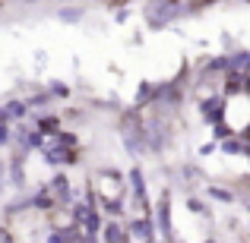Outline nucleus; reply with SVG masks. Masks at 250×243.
Returning a JSON list of instances; mask_svg holds the SVG:
<instances>
[{"instance_id": "1", "label": "nucleus", "mask_w": 250, "mask_h": 243, "mask_svg": "<svg viewBox=\"0 0 250 243\" xmlns=\"http://www.w3.org/2000/svg\"><path fill=\"white\" fill-rule=\"evenodd\" d=\"M184 13L181 0H152V3L146 6V22L152 25V29H165L171 19H177Z\"/></svg>"}, {"instance_id": "2", "label": "nucleus", "mask_w": 250, "mask_h": 243, "mask_svg": "<svg viewBox=\"0 0 250 243\" xmlns=\"http://www.w3.org/2000/svg\"><path fill=\"white\" fill-rule=\"evenodd\" d=\"M200 111H203V117H206L209 123H219L222 117H225V98H209Z\"/></svg>"}, {"instance_id": "3", "label": "nucleus", "mask_w": 250, "mask_h": 243, "mask_svg": "<svg viewBox=\"0 0 250 243\" xmlns=\"http://www.w3.org/2000/svg\"><path fill=\"white\" fill-rule=\"evenodd\" d=\"M152 231H155V224H152V218H136L133 224H130V234H133V237H140V240H146V243H152L155 237H152Z\"/></svg>"}, {"instance_id": "4", "label": "nucleus", "mask_w": 250, "mask_h": 243, "mask_svg": "<svg viewBox=\"0 0 250 243\" xmlns=\"http://www.w3.org/2000/svg\"><path fill=\"white\" fill-rule=\"evenodd\" d=\"M104 240L108 243H130V234L124 231L121 224H108L104 227Z\"/></svg>"}, {"instance_id": "5", "label": "nucleus", "mask_w": 250, "mask_h": 243, "mask_svg": "<svg viewBox=\"0 0 250 243\" xmlns=\"http://www.w3.org/2000/svg\"><path fill=\"white\" fill-rule=\"evenodd\" d=\"M159 231L165 234V237H171V218H168V193H165V199H162V206H159Z\"/></svg>"}, {"instance_id": "6", "label": "nucleus", "mask_w": 250, "mask_h": 243, "mask_svg": "<svg viewBox=\"0 0 250 243\" xmlns=\"http://www.w3.org/2000/svg\"><path fill=\"white\" fill-rule=\"evenodd\" d=\"M83 227H85L83 234H95V237H98V231H102V218H98V212H95V208H89V215H85Z\"/></svg>"}, {"instance_id": "7", "label": "nucleus", "mask_w": 250, "mask_h": 243, "mask_svg": "<svg viewBox=\"0 0 250 243\" xmlns=\"http://www.w3.org/2000/svg\"><path fill=\"white\" fill-rule=\"evenodd\" d=\"M222 152H228V155H238V152H244V155H250V142L244 146L241 139H231V136H228V139L222 142Z\"/></svg>"}, {"instance_id": "8", "label": "nucleus", "mask_w": 250, "mask_h": 243, "mask_svg": "<svg viewBox=\"0 0 250 243\" xmlns=\"http://www.w3.org/2000/svg\"><path fill=\"white\" fill-rule=\"evenodd\" d=\"M89 208H95V206H89V202H73V212H70L73 224H83V221H85V215H89Z\"/></svg>"}, {"instance_id": "9", "label": "nucleus", "mask_w": 250, "mask_h": 243, "mask_svg": "<svg viewBox=\"0 0 250 243\" xmlns=\"http://www.w3.org/2000/svg\"><path fill=\"white\" fill-rule=\"evenodd\" d=\"M231 67L238 70L241 76H247V73H250V51H244V54H238V57H231Z\"/></svg>"}, {"instance_id": "10", "label": "nucleus", "mask_w": 250, "mask_h": 243, "mask_svg": "<svg viewBox=\"0 0 250 243\" xmlns=\"http://www.w3.org/2000/svg\"><path fill=\"white\" fill-rule=\"evenodd\" d=\"M38 133L54 136L57 133V117H42V120H38Z\"/></svg>"}, {"instance_id": "11", "label": "nucleus", "mask_w": 250, "mask_h": 243, "mask_svg": "<svg viewBox=\"0 0 250 243\" xmlns=\"http://www.w3.org/2000/svg\"><path fill=\"white\" fill-rule=\"evenodd\" d=\"M54 146L73 149V146H76V136H73V133H54Z\"/></svg>"}, {"instance_id": "12", "label": "nucleus", "mask_w": 250, "mask_h": 243, "mask_svg": "<svg viewBox=\"0 0 250 243\" xmlns=\"http://www.w3.org/2000/svg\"><path fill=\"white\" fill-rule=\"evenodd\" d=\"M32 206H35V208H51V206H54V199H51L48 189H42V193H38L35 199H32Z\"/></svg>"}, {"instance_id": "13", "label": "nucleus", "mask_w": 250, "mask_h": 243, "mask_svg": "<svg viewBox=\"0 0 250 243\" xmlns=\"http://www.w3.org/2000/svg\"><path fill=\"white\" fill-rule=\"evenodd\" d=\"M152 92H155L152 85H146V82H143V85H140V92H136V104H140V108H143V104H146L149 98H152Z\"/></svg>"}, {"instance_id": "14", "label": "nucleus", "mask_w": 250, "mask_h": 243, "mask_svg": "<svg viewBox=\"0 0 250 243\" xmlns=\"http://www.w3.org/2000/svg\"><path fill=\"white\" fill-rule=\"evenodd\" d=\"M209 196H212V199H219V202H234V196L228 193V189H222V187H212V189H209Z\"/></svg>"}, {"instance_id": "15", "label": "nucleus", "mask_w": 250, "mask_h": 243, "mask_svg": "<svg viewBox=\"0 0 250 243\" xmlns=\"http://www.w3.org/2000/svg\"><path fill=\"white\" fill-rule=\"evenodd\" d=\"M225 92H228V95L241 92V73H231V76H228V82H225Z\"/></svg>"}, {"instance_id": "16", "label": "nucleus", "mask_w": 250, "mask_h": 243, "mask_svg": "<svg viewBox=\"0 0 250 243\" xmlns=\"http://www.w3.org/2000/svg\"><path fill=\"white\" fill-rule=\"evenodd\" d=\"M212 136H215L219 142H222V139H228V136H231V127H225V123L219 120V123H215V130H212Z\"/></svg>"}, {"instance_id": "17", "label": "nucleus", "mask_w": 250, "mask_h": 243, "mask_svg": "<svg viewBox=\"0 0 250 243\" xmlns=\"http://www.w3.org/2000/svg\"><path fill=\"white\" fill-rule=\"evenodd\" d=\"M231 67V57H215L212 63H209V70H228Z\"/></svg>"}, {"instance_id": "18", "label": "nucleus", "mask_w": 250, "mask_h": 243, "mask_svg": "<svg viewBox=\"0 0 250 243\" xmlns=\"http://www.w3.org/2000/svg\"><path fill=\"white\" fill-rule=\"evenodd\" d=\"M187 208H190V212H196V215H206V206H203L200 199H187Z\"/></svg>"}, {"instance_id": "19", "label": "nucleus", "mask_w": 250, "mask_h": 243, "mask_svg": "<svg viewBox=\"0 0 250 243\" xmlns=\"http://www.w3.org/2000/svg\"><path fill=\"white\" fill-rule=\"evenodd\" d=\"M6 142H10V127L0 123V146H6Z\"/></svg>"}, {"instance_id": "20", "label": "nucleus", "mask_w": 250, "mask_h": 243, "mask_svg": "<svg viewBox=\"0 0 250 243\" xmlns=\"http://www.w3.org/2000/svg\"><path fill=\"white\" fill-rule=\"evenodd\" d=\"M51 92H54V95H61V98H67V95H70V89H67V85H61V82L51 85Z\"/></svg>"}, {"instance_id": "21", "label": "nucleus", "mask_w": 250, "mask_h": 243, "mask_svg": "<svg viewBox=\"0 0 250 243\" xmlns=\"http://www.w3.org/2000/svg\"><path fill=\"white\" fill-rule=\"evenodd\" d=\"M48 243H67V240H63V234H61V231H54V234L48 237Z\"/></svg>"}, {"instance_id": "22", "label": "nucleus", "mask_w": 250, "mask_h": 243, "mask_svg": "<svg viewBox=\"0 0 250 243\" xmlns=\"http://www.w3.org/2000/svg\"><path fill=\"white\" fill-rule=\"evenodd\" d=\"M241 92H247V95H250V73L241 76Z\"/></svg>"}, {"instance_id": "23", "label": "nucleus", "mask_w": 250, "mask_h": 243, "mask_svg": "<svg viewBox=\"0 0 250 243\" xmlns=\"http://www.w3.org/2000/svg\"><path fill=\"white\" fill-rule=\"evenodd\" d=\"M0 10H3V3H0Z\"/></svg>"}, {"instance_id": "24", "label": "nucleus", "mask_w": 250, "mask_h": 243, "mask_svg": "<svg viewBox=\"0 0 250 243\" xmlns=\"http://www.w3.org/2000/svg\"><path fill=\"white\" fill-rule=\"evenodd\" d=\"M247 3H250V0H247Z\"/></svg>"}]
</instances>
